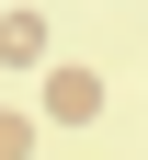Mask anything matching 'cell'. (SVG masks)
I'll list each match as a JSON object with an SVG mask.
<instances>
[{
	"label": "cell",
	"instance_id": "cell-1",
	"mask_svg": "<svg viewBox=\"0 0 148 160\" xmlns=\"http://www.w3.org/2000/svg\"><path fill=\"white\" fill-rule=\"evenodd\" d=\"M103 114V80L91 69H46V126H91Z\"/></svg>",
	"mask_w": 148,
	"mask_h": 160
},
{
	"label": "cell",
	"instance_id": "cell-2",
	"mask_svg": "<svg viewBox=\"0 0 148 160\" xmlns=\"http://www.w3.org/2000/svg\"><path fill=\"white\" fill-rule=\"evenodd\" d=\"M0 57L12 69H46V12H0Z\"/></svg>",
	"mask_w": 148,
	"mask_h": 160
},
{
	"label": "cell",
	"instance_id": "cell-3",
	"mask_svg": "<svg viewBox=\"0 0 148 160\" xmlns=\"http://www.w3.org/2000/svg\"><path fill=\"white\" fill-rule=\"evenodd\" d=\"M0 160H34V114H0Z\"/></svg>",
	"mask_w": 148,
	"mask_h": 160
}]
</instances>
